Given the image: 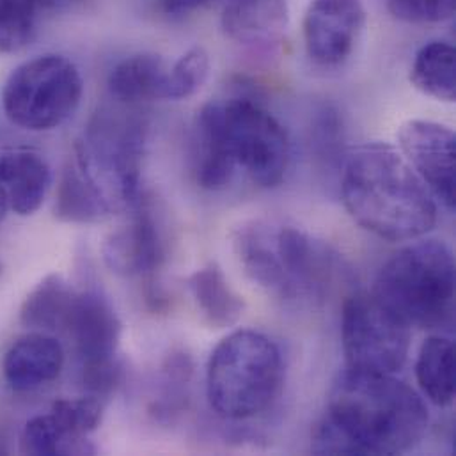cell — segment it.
Masks as SVG:
<instances>
[{"instance_id":"3","label":"cell","mask_w":456,"mask_h":456,"mask_svg":"<svg viewBox=\"0 0 456 456\" xmlns=\"http://www.w3.org/2000/svg\"><path fill=\"white\" fill-rule=\"evenodd\" d=\"M341 198L359 226L389 241L418 240L437 223L436 198L400 150L386 142L346 153Z\"/></svg>"},{"instance_id":"10","label":"cell","mask_w":456,"mask_h":456,"mask_svg":"<svg viewBox=\"0 0 456 456\" xmlns=\"http://www.w3.org/2000/svg\"><path fill=\"white\" fill-rule=\"evenodd\" d=\"M400 153L448 210H455V132L437 121L411 119L398 130Z\"/></svg>"},{"instance_id":"30","label":"cell","mask_w":456,"mask_h":456,"mask_svg":"<svg viewBox=\"0 0 456 456\" xmlns=\"http://www.w3.org/2000/svg\"><path fill=\"white\" fill-rule=\"evenodd\" d=\"M219 0H155L157 11L171 21L187 20V18L212 7Z\"/></svg>"},{"instance_id":"23","label":"cell","mask_w":456,"mask_h":456,"mask_svg":"<svg viewBox=\"0 0 456 456\" xmlns=\"http://www.w3.org/2000/svg\"><path fill=\"white\" fill-rule=\"evenodd\" d=\"M53 212L59 221L68 224H96L110 217L103 201L84 182L71 162L61 175Z\"/></svg>"},{"instance_id":"15","label":"cell","mask_w":456,"mask_h":456,"mask_svg":"<svg viewBox=\"0 0 456 456\" xmlns=\"http://www.w3.org/2000/svg\"><path fill=\"white\" fill-rule=\"evenodd\" d=\"M289 25L286 0H224L221 27L229 41L245 48L277 45Z\"/></svg>"},{"instance_id":"9","label":"cell","mask_w":456,"mask_h":456,"mask_svg":"<svg viewBox=\"0 0 456 456\" xmlns=\"http://www.w3.org/2000/svg\"><path fill=\"white\" fill-rule=\"evenodd\" d=\"M364 27L362 0H311L302 20L305 53L316 66H343L355 52Z\"/></svg>"},{"instance_id":"6","label":"cell","mask_w":456,"mask_h":456,"mask_svg":"<svg viewBox=\"0 0 456 456\" xmlns=\"http://www.w3.org/2000/svg\"><path fill=\"white\" fill-rule=\"evenodd\" d=\"M282 375L281 350L268 336L231 332L214 348L207 366L210 407L231 421L256 418L279 396Z\"/></svg>"},{"instance_id":"28","label":"cell","mask_w":456,"mask_h":456,"mask_svg":"<svg viewBox=\"0 0 456 456\" xmlns=\"http://www.w3.org/2000/svg\"><path fill=\"white\" fill-rule=\"evenodd\" d=\"M387 11L411 25H437L455 16L456 0H382Z\"/></svg>"},{"instance_id":"26","label":"cell","mask_w":456,"mask_h":456,"mask_svg":"<svg viewBox=\"0 0 456 456\" xmlns=\"http://www.w3.org/2000/svg\"><path fill=\"white\" fill-rule=\"evenodd\" d=\"M210 75V55L203 46L189 48L169 66L166 100L182 102L201 91Z\"/></svg>"},{"instance_id":"14","label":"cell","mask_w":456,"mask_h":456,"mask_svg":"<svg viewBox=\"0 0 456 456\" xmlns=\"http://www.w3.org/2000/svg\"><path fill=\"white\" fill-rule=\"evenodd\" d=\"M64 366L62 345L46 332H30L5 352L2 371L16 393H32L53 382Z\"/></svg>"},{"instance_id":"5","label":"cell","mask_w":456,"mask_h":456,"mask_svg":"<svg viewBox=\"0 0 456 456\" xmlns=\"http://www.w3.org/2000/svg\"><path fill=\"white\" fill-rule=\"evenodd\" d=\"M455 256L439 240L414 241L380 268L373 297L405 325L441 329L455 313Z\"/></svg>"},{"instance_id":"27","label":"cell","mask_w":456,"mask_h":456,"mask_svg":"<svg viewBox=\"0 0 456 456\" xmlns=\"http://www.w3.org/2000/svg\"><path fill=\"white\" fill-rule=\"evenodd\" d=\"M50 414L69 436L87 439L102 423L103 402L89 395L77 400H59L52 405Z\"/></svg>"},{"instance_id":"24","label":"cell","mask_w":456,"mask_h":456,"mask_svg":"<svg viewBox=\"0 0 456 456\" xmlns=\"http://www.w3.org/2000/svg\"><path fill=\"white\" fill-rule=\"evenodd\" d=\"M20 450L23 455H86L94 453V448L87 439H78L69 436L52 414L36 416L27 421Z\"/></svg>"},{"instance_id":"32","label":"cell","mask_w":456,"mask_h":456,"mask_svg":"<svg viewBox=\"0 0 456 456\" xmlns=\"http://www.w3.org/2000/svg\"><path fill=\"white\" fill-rule=\"evenodd\" d=\"M9 210H11V207H9L7 194H5V191H4L2 185H0V223H4V219H5L7 214H9Z\"/></svg>"},{"instance_id":"11","label":"cell","mask_w":456,"mask_h":456,"mask_svg":"<svg viewBox=\"0 0 456 456\" xmlns=\"http://www.w3.org/2000/svg\"><path fill=\"white\" fill-rule=\"evenodd\" d=\"M66 332L71 336L82 364L118 357L123 323L100 291H77Z\"/></svg>"},{"instance_id":"1","label":"cell","mask_w":456,"mask_h":456,"mask_svg":"<svg viewBox=\"0 0 456 456\" xmlns=\"http://www.w3.org/2000/svg\"><path fill=\"white\" fill-rule=\"evenodd\" d=\"M291 162V142L282 123L259 102L231 96L208 102L194 125V175L198 185L221 192L236 175L256 187H279Z\"/></svg>"},{"instance_id":"20","label":"cell","mask_w":456,"mask_h":456,"mask_svg":"<svg viewBox=\"0 0 456 456\" xmlns=\"http://www.w3.org/2000/svg\"><path fill=\"white\" fill-rule=\"evenodd\" d=\"M416 379L423 395L437 407L455 400V346L443 336L428 338L416 361Z\"/></svg>"},{"instance_id":"16","label":"cell","mask_w":456,"mask_h":456,"mask_svg":"<svg viewBox=\"0 0 456 456\" xmlns=\"http://www.w3.org/2000/svg\"><path fill=\"white\" fill-rule=\"evenodd\" d=\"M0 185L7 194L11 212L20 217L36 214L52 185L46 160L34 151H9L0 155Z\"/></svg>"},{"instance_id":"18","label":"cell","mask_w":456,"mask_h":456,"mask_svg":"<svg viewBox=\"0 0 456 456\" xmlns=\"http://www.w3.org/2000/svg\"><path fill=\"white\" fill-rule=\"evenodd\" d=\"M238 259L252 282L272 295L289 298L288 282L273 247V234L261 224L240 229L234 238Z\"/></svg>"},{"instance_id":"25","label":"cell","mask_w":456,"mask_h":456,"mask_svg":"<svg viewBox=\"0 0 456 456\" xmlns=\"http://www.w3.org/2000/svg\"><path fill=\"white\" fill-rule=\"evenodd\" d=\"M39 0H0V53L25 50L37 34Z\"/></svg>"},{"instance_id":"2","label":"cell","mask_w":456,"mask_h":456,"mask_svg":"<svg viewBox=\"0 0 456 456\" xmlns=\"http://www.w3.org/2000/svg\"><path fill=\"white\" fill-rule=\"evenodd\" d=\"M339 455H402L414 450L430 423L423 398L395 375L345 370L327 412Z\"/></svg>"},{"instance_id":"7","label":"cell","mask_w":456,"mask_h":456,"mask_svg":"<svg viewBox=\"0 0 456 456\" xmlns=\"http://www.w3.org/2000/svg\"><path fill=\"white\" fill-rule=\"evenodd\" d=\"M84 80L77 64L59 53L21 62L2 89L5 118L28 132H48L64 125L78 109Z\"/></svg>"},{"instance_id":"4","label":"cell","mask_w":456,"mask_h":456,"mask_svg":"<svg viewBox=\"0 0 456 456\" xmlns=\"http://www.w3.org/2000/svg\"><path fill=\"white\" fill-rule=\"evenodd\" d=\"M146 121L134 105L102 107L77 139L71 164L112 214L135 210L141 198V171Z\"/></svg>"},{"instance_id":"29","label":"cell","mask_w":456,"mask_h":456,"mask_svg":"<svg viewBox=\"0 0 456 456\" xmlns=\"http://www.w3.org/2000/svg\"><path fill=\"white\" fill-rule=\"evenodd\" d=\"M121 379L123 366L118 357L82 364V384L86 393L102 402L118 389Z\"/></svg>"},{"instance_id":"8","label":"cell","mask_w":456,"mask_h":456,"mask_svg":"<svg viewBox=\"0 0 456 456\" xmlns=\"http://www.w3.org/2000/svg\"><path fill=\"white\" fill-rule=\"evenodd\" d=\"M341 345L348 370L395 375L407 362L411 327L373 293H354L343 304Z\"/></svg>"},{"instance_id":"13","label":"cell","mask_w":456,"mask_h":456,"mask_svg":"<svg viewBox=\"0 0 456 456\" xmlns=\"http://www.w3.org/2000/svg\"><path fill=\"white\" fill-rule=\"evenodd\" d=\"M102 254L105 265L118 275L153 273L164 261V241L153 216L146 208H139L130 224L112 231L105 238Z\"/></svg>"},{"instance_id":"21","label":"cell","mask_w":456,"mask_h":456,"mask_svg":"<svg viewBox=\"0 0 456 456\" xmlns=\"http://www.w3.org/2000/svg\"><path fill=\"white\" fill-rule=\"evenodd\" d=\"M411 82L423 94L439 102H455V46L450 41L434 39L423 45L411 68Z\"/></svg>"},{"instance_id":"19","label":"cell","mask_w":456,"mask_h":456,"mask_svg":"<svg viewBox=\"0 0 456 456\" xmlns=\"http://www.w3.org/2000/svg\"><path fill=\"white\" fill-rule=\"evenodd\" d=\"M77 291L57 273L46 275L23 300L20 322L32 332L66 330Z\"/></svg>"},{"instance_id":"12","label":"cell","mask_w":456,"mask_h":456,"mask_svg":"<svg viewBox=\"0 0 456 456\" xmlns=\"http://www.w3.org/2000/svg\"><path fill=\"white\" fill-rule=\"evenodd\" d=\"M272 234L288 282L289 298L320 295L332 273V256L329 248L295 226H281Z\"/></svg>"},{"instance_id":"22","label":"cell","mask_w":456,"mask_h":456,"mask_svg":"<svg viewBox=\"0 0 456 456\" xmlns=\"http://www.w3.org/2000/svg\"><path fill=\"white\" fill-rule=\"evenodd\" d=\"M192 295L205 318L217 329L231 327L243 313L241 297L231 288L219 265L210 263L191 277Z\"/></svg>"},{"instance_id":"17","label":"cell","mask_w":456,"mask_h":456,"mask_svg":"<svg viewBox=\"0 0 456 456\" xmlns=\"http://www.w3.org/2000/svg\"><path fill=\"white\" fill-rule=\"evenodd\" d=\"M169 64L159 53H134L119 61L109 75V93L118 103L139 105L166 100Z\"/></svg>"},{"instance_id":"31","label":"cell","mask_w":456,"mask_h":456,"mask_svg":"<svg viewBox=\"0 0 456 456\" xmlns=\"http://www.w3.org/2000/svg\"><path fill=\"white\" fill-rule=\"evenodd\" d=\"M39 2L43 5V11H64L82 0H39Z\"/></svg>"}]
</instances>
